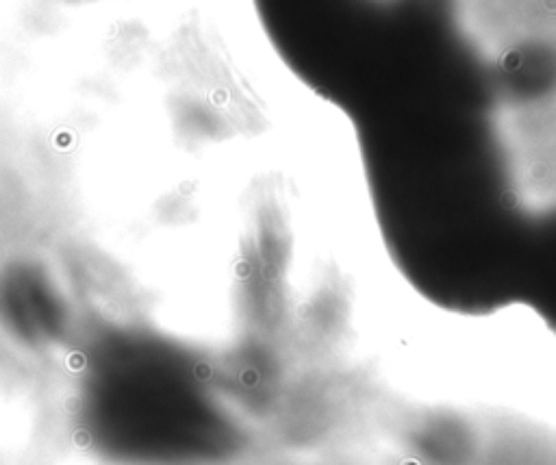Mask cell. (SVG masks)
Returning a JSON list of instances; mask_svg holds the SVG:
<instances>
[{
  "label": "cell",
  "mask_w": 556,
  "mask_h": 465,
  "mask_svg": "<svg viewBox=\"0 0 556 465\" xmlns=\"http://www.w3.org/2000/svg\"><path fill=\"white\" fill-rule=\"evenodd\" d=\"M83 183L70 148L0 104V400H50L70 337L83 237Z\"/></svg>",
  "instance_id": "1"
}]
</instances>
